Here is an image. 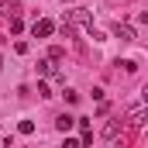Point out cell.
I'll return each instance as SVG.
<instances>
[{
	"mask_svg": "<svg viewBox=\"0 0 148 148\" xmlns=\"http://www.w3.org/2000/svg\"><path fill=\"white\" fill-rule=\"evenodd\" d=\"M31 31H35V38H48V35H52V31H55V24L41 17V21H35V28H31Z\"/></svg>",
	"mask_w": 148,
	"mask_h": 148,
	"instance_id": "6da1fadb",
	"label": "cell"
},
{
	"mask_svg": "<svg viewBox=\"0 0 148 148\" xmlns=\"http://www.w3.org/2000/svg\"><path fill=\"white\" fill-rule=\"evenodd\" d=\"M127 121H131V124H141V121H145V100H138V103L127 110Z\"/></svg>",
	"mask_w": 148,
	"mask_h": 148,
	"instance_id": "7a4b0ae2",
	"label": "cell"
},
{
	"mask_svg": "<svg viewBox=\"0 0 148 148\" xmlns=\"http://www.w3.org/2000/svg\"><path fill=\"white\" fill-rule=\"evenodd\" d=\"M73 124H76V117H69V114H59V117H55V127H59L62 134H66V131H73Z\"/></svg>",
	"mask_w": 148,
	"mask_h": 148,
	"instance_id": "3957f363",
	"label": "cell"
},
{
	"mask_svg": "<svg viewBox=\"0 0 148 148\" xmlns=\"http://www.w3.org/2000/svg\"><path fill=\"white\" fill-rule=\"evenodd\" d=\"M114 31H117V38H121V41H134V28H131V24H117Z\"/></svg>",
	"mask_w": 148,
	"mask_h": 148,
	"instance_id": "277c9868",
	"label": "cell"
},
{
	"mask_svg": "<svg viewBox=\"0 0 148 148\" xmlns=\"http://www.w3.org/2000/svg\"><path fill=\"white\" fill-rule=\"evenodd\" d=\"M38 73H41V76H52V73H55V62H52V59H38Z\"/></svg>",
	"mask_w": 148,
	"mask_h": 148,
	"instance_id": "5b68a950",
	"label": "cell"
},
{
	"mask_svg": "<svg viewBox=\"0 0 148 148\" xmlns=\"http://www.w3.org/2000/svg\"><path fill=\"white\" fill-rule=\"evenodd\" d=\"M117 131H121V124H117V121H110V124L103 127V138H117Z\"/></svg>",
	"mask_w": 148,
	"mask_h": 148,
	"instance_id": "8992f818",
	"label": "cell"
},
{
	"mask_svg": "<svg viewBox=\"0 0 148 148\" xmlns=\"http://www.w3.org/2000/svg\"><path fill=\"white\" fill-rule=\"evenodd\" d=\"M17 131H21V134H35V121H21Z\"/></svg>",
	"mask_w": 148,
	"mask_h": 148,
	"instance_id": "52a82bcc",
	"label": "cell"
},
{
	"mask_svg": "<svg viewBox=\"0 0 148 148\" xmlns=\"http://www.w3.org/2000/svg\"><path fill=\"white\" fill-rule=\"evenodd\" d=\"M62 55H66V52H62V48H59V45H52V48H48V59H52V62H59V59H62Z\"/></svg>",
	"mask_w": 148,
	"mask_h": 148,
	"instance_id": "ba28073f",
	"label": "cell"
},
{
	"mask_svg": "<svg viewBox=\"0 0 148 148\" xmlns=\"http://www.w3.org/2000/svg\"><path fill=\"white\" fill-rule=\"evenodd\" d=\"M21 28H24V24H21V17H17V14H10V31H14V35H17V31H21Z\"/></svg>",
	"mask_w": 148,
	"mask_h": 148,
	"instance_id": "9c48e42d",
	"label": "cell"
},
{
	"mask_svg": "<svg viewBox=\"0 0 148 148\" xmlns=\"http://www.w3.org/2000/svg\"><path fill=\"white\" fill-rule=\"evenodd\" d=\"M38 97H45V100L52 97V90H48V83H38Z\"/></svg>",
	"mask_w": 148,
	"mask_h": 148,
	"instance_id": "30bf717a",
	"label": "cell"
},
{
	"mask_svg": "<svg viewBox=\"0 0 148 148\" xmlns=\"http://www.w3.org/2000/svg\"><path fill=\"white\" fill-rule=\"evenodd\" d=\"M62 97H66V103H76V100H79V93H76V90H66Z\"/></svg>",
	"mask_w": 148,
	"mask_h": 148,
	"instance_id": "8fae6325",
	"label": "cell"
},
{
	"mask_svg": "<svg viewBox=\"0 0 148 148\" xmlns=\"http://www.w3.org/2000/svg\"><path fill=\"white\" fill-rule=\"evenodd\" d=\"M0 69H3V66H0Z\"/></svg>",
	"mask_w": 148,
	"mask_h": 148,
	"instance_id": "7c38bea8",
	"label": "cell"
}]
</instances>
